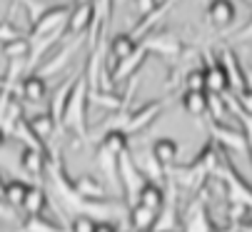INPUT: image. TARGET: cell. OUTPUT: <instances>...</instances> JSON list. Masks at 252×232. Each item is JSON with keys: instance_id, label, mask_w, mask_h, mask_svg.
<instances>
[{"instance_id": "obj_32", "label": "cell", "mask_w": 252, "mask_h": 232, "mask_svg": "<svg viewBox=\"0 0 252 232\" xmlns=\"http://www.w3.org/2000/svg\"><path fill=\"white\" fill-rule=\"evenodd\" d=\"M15 217H18L15 210H13L3 198H0V220H3V222H15Z\"/></svg>"}, {"instance_id": "obj_24", "label": "cell", "mask_w": 252, "mask_h": 232, "mask_svg": "<svg viewBox=\"0 0 252 232\" xmlns=\"http://www.w3.org/2000/svg\"><path fill=\"white\" fill-rule=\"evenodd\" d=\"M180 102H183V110L195 115V118H202V115L210 112V98L207 93H192V90H185L183 98H180Z\"/></svg>"}, {"instance_id": "obj_17", "label": "cell", "mask_w": 252, "mask_h": 232, "mask_svg": "<svg viewBox=\"0 0 252 232\" xmlns=\"http://www.w3.org/2000/svg\"><path fill=\"white\" fill-rule=\"evenodd\" d=\"M75 192L85 202H105V198H107L105 185L95 175H80L75 180Z\"/></svg>"}, {"instance_id": "obj_19", "label": "cell", "mask_w": 252, "mask_h": 232, "mask_svg": "<svg viewBox=\"0 0 252 232\" xmlns=\"http://www.w3.org/2000/svg\"><path fill=\"white\" fill-rule=\"evenodd\" d=\"M127 215H130V227L132 232H153L155 225H158V212L142 207V205H132L127 207Z\"/></svg>"}, {"instance_id": "obj_29", "label": "cell", "mask_w": 252, "mask_h": 232, "mask_svg": "<svg viewBox=\"0 0 252 232\" xmlns=\"http://www.w3.org/2000/svg\"><path fill=\"white\" fill-rule=\"evenodd\" d=\"M97 220L93 215H73L67 225V232H95Z\"/></svg>"}, {"instance_id": "obj_25", "label": "cell", "mask_w": 252, "mask_h": 232, "mask_svg": "<svg viewBox=\"0 0 252 232\" xmlns=\"http://www.w3.org/2000/svg\"><path fill=\"white\" fill-rule=\"evenodd\" d=\"M30 50H32V45H30V40H28L25 35H18V37H13V40L0 45V53L8 58V63L10 60H28L30 58Z\"/></svg>"}, {"instance_id": "obj_39", "label": "cell", "mask_w": 252, "mask_h": 232, "mask_svg": "<svg viewBox=\"0 0 252 232\" xmlns=\"http://www.w3.org/2000/svg\"><path fill=\"white\" fill-rule=\"evenodd\" d=\"M3 185H5V182H3V177H0V198H3Z\"/></svg>"}, {"instance_id": "obj_18", "label": "cell", "mask_w": 252, "mask_h": 232, "mask_svg": "<svg viewBox=\"0 0 252 232\" xmlns=\"http://www.w3.org/2000/svg\"><path fill=\"white\" fill-rule=\"evenodd\" d=\"M18 95H23L28 102H43L45 95H48V83H45V77L38 75V72L25 75L23 80H20V90H18Z\"/></svg>"}, {"instance_id": "obj_34", "label": "cell", "mask_w": 252, "mask_h": 232, "mask_svg": "<svg viewBox=\"0 0 252 232\" xmlns=\"http://www.w3.org/2000/svg\"><path fill=\"white\" fill-rule=\"evenodd\" d=\"M237 120H240V125H242V130L252 137V115H237Z\"/></svg>"}, {"instance_id": "obj_8", "label": "cell", "mask_w": 252, "mask_h": 232, "mask_svg": "<svg viewBox=\"0 0 252 232\" xmlns=\"http://www.w3.org/2000/svg\"><path fill=\"white\" fill-rule=\"evenodd\" d=\"M237 18V8L232 0H207L205 8V20L215 30H227Z\"/></svg>"}, {"instance_id": "obj_28", "label": "cell", "mask_w": 252, "mask_h": 232, "mask_svg": "<svg viewBox=\"0 0 252 232\" xmlns=\"http://www.w3.org/2000/svg\"><path fill=\"white\" fill-rule=\"evenodd\" d=\"M23 232H65V230L55 225L53 220H48L45 215H35V217L23 220Z\"/></svg>"}, {"instance_id": "obj_20", "label": "cell", "mask_w": 252, "mask_h": 232, "mask_svg": "<svg viewBox=\"0 0 252 232\" xmlns=\"http://www.w3.org/2000/svg\"><path fill=\"white\" fill-rule=\"evenodd\" d=\"M75 80H78V75L67 77V80L53 93V100H50V110H48V112L55 118L58 125L63 123V112H65V105H67V100H70V93H73V88H75Z\"/></svg>"}, {"instance_id": "obj_5", "label": "cell", "mask_w": 252, "mask_h": 232, "mask_svg": "<svg viewBox=\"0 0 252 232\" xmlns=\"http://www.w3.org/2000/svg\"><path fill=\"white\" fill-rule=\"evenodd\" d=\"M140 43L145 45L148 53H158V55H162L167 60H177L180 55H183V50H185L183 40L175 37L172 33H150L148 37H142Z\"/></svg>"}, {"instance_id": "obj_30", "label": "cell", "mask_w": 252, "mask_h": 232, "mask_svg": "<svg viewBox=\"0 0 252 232\" xmlns=\"http://www.w3.org/2000/svg\"><path fill=\"white\" fill-rule=\"evenodd\" d=\"M235 105H237V115H252V88L235 93Z\"/></svg>"}, {"instance_id": "obj_12", "label": "cell", "mask_w": 252, "mask_h": 232, "mask_svg": "<svg viewBox=\"0 0 252 232\" xmlns=\"http://www.w3.org/2000/svg\"><path fill=\"white\" fill-rule=\"evenodd\" d=\"M183 232H215L210 217H207V207H205V195L202 190L195 195V200L188 207V220H185V230Z\"/></svg>"}, {"instance_id": "obj_15", "label": "cell", "mask_w": 252, "mask_h": 232, "mask_svg": "<svg viewBox=\"0 0 252 232\" xmlns=\"http://www.w3.org/2000/svg\"><path fill=\"white\" fill-rule=\"evenodd\" d=\"M83 37L85 35H80V37H75V40H70L67 45H63L50 60H45L43 65H40V70H38V75H43V77H48V75H53V72H60L67 63H70V58H73V53L80 48V43H83Z\"/></svg>"}, {"instance_id": "obj_7", "label": "cell", "mask_w": 252, "mask_h": 232, "mask_svg": "<svg viewBox=\"0 0 252 232\" xmlns=\"http://www.w3.org/2000/svg\"><path fill=\"white\" fill-rule=\"evenodd\" d=\"M218 63L222 65V70H225V75H227V83H230V90H232V93H240V90L247 88V72H245V67H242L237 53H235L230 45H225V48L220 50Z\"/></svg>"}, {"instance_id": "obj_3", "label": "cell", "mask_w": 252, "mask_h": 232, "mask_svg": "<svg viewBox=\"0 0 252 232\" xmlns=\"http://www.w3.org/2000/svg\"><path fill=\"white\" fill-rule=\"evenodd\" d=\"M207 130L212 142H218L227 155L230 152H247V133L240 128H232L220 120H207Z\"/></svg>"}, {"instance_id": "obj_38", "label": "cell", "mask_w": 252, "mask_h": 232, "mask_svg": "<svg viewBox=\"0 0 252 232\" xmlns=\"http://www.w3.org/2000/svg\"><path fill=\"white\" fill-rule=\"evenodd\" d=\"M155 5H165V3H170V0H153Z\"/></svg>"}, {"instance_id": "obj_21", "label": "cell", "mask_w": 252, "mask_h": 232, "mask_svg": "<svg viewBox=\"0 0 252 232\" xmlns=\"http://www.w3.org/2000/svg\"><path fill=\"white\" fill-rule=\"evenodd\" d=\"M127 147H130V137L123 130H107V133H102L100 145H97V150L110 152V155H115V158H120L123 152H127Z\"/></svg>"}, {"instance_id": "obj_16", "label": "cell", "mask_w": 252, "mask_h": 232, "mask_svg": "<svg viewBox=\"0 0 252 232\" xmlns=\"http://www.w3.org/2000/svg\"><path fill=\"white\" fill-rule=\"evenodd\" d=\"M150 152H153V158H155L165 170H170L172 165H177V158H180V142L172 140V137H158V140L153 142Z\"/></svg>"}, {"instance_id": "obj_10", "label": "cell", "mask_w": 252, "mask_h": 232, "mask_svg": "<svg viewBox=\"0 0 252 232\" xmlns=\"http://www.w3.org/2000/svg\"><path fill=\"white\" fill-rule=\"evenodd\" d=\"M167 177H170L172 182H177V185L188 187L190 192H200L202 185H205V180H207L210 175H207L200 165L188 163V165H172L170 172H167Z\"/></svg>"}, {"instance_id": "obj_13", "label": "cell", "mask_w": 252, "mask_h": 232, "mask_svg": "<svg viewBox=\"0 0 252 232\" xmlns=\"http://www.w3.org/2000/svg\"><path fill=\"white\" fill-rule=\"evenodd\" d=\"M137 205H142V207H148V210H153V212L160 215L165 210V205H167L165 187L160 182L145 180V182H142V187H140V192H137Z\"/></svg>"}, {"instance_id": "obj_4", "label": "cell", "mask_w": 252, "mask_h": 232, "mask_svg": "<svg viewBox=\"0 0 252 232\" xmlns=\"http://www.w3.org/2000/svg\"><path fill=\"white\" fill-rule=\"evenodd\" d=\"M93 23H95V0H80V3H73V10H70V15H67L65 33L70 37L88 35Z\"/></svg>"}, {"instance_id": "obj_22", "label": "cell", "mask_w": 252, "mask_h": 232, "mask_svg": "<svg viewBox=\"0 0 252 232\" xmlns=\"http://www.w3.org/2000/svg\"><path fill=\"white\" fill-rule=\"evenodd\" d=\"M20 210L25 212V217L43 215V212L48 210V192H45L43 187L30 185V190H28V195H25V200H23V207H20Z\"/></svg>"}, {"instance_id": "obj_11", "label": "cell", "mask_w": 252, "mask_h": 232, "mask_svg": "<svg viewBox=\"0 0 252 232\" xmlns=\"http://www.w3.org/2000/svg\"><path fill=\"white\" fill-rule=\"evenodd\" d=\"M202 58H205V65H202V67H205V83H207L205 93L225 95V93L230 90V83H227V75H225L222 65L218 63V58H212V55H210V50L202 53Z\"/></svg>"}, {"instance_id": "obj_31", "label": "cell", "mask_w": 252, "mask_h": 232, "mask_svg": "<svg viewBox=\"0 0 252 232\" xmlns=\"http://www.w3.org/2000/svg\"><path fill=\"white\" fill-rule=\"evenodd\" d=\"M18 35H20V30H18L10 20H0V45L8 43V40H13V37H18Z\"/></svg>"}, {"instance_id": "obj_26", "label": "cell", "mask_w": 252, "mask_h": 232, "mask_svg": "<svg viewBox=\"0 0 252 232\" xmlns=\"http://www.w3.org/2000/svg\"><path fill=\"white\" fill-rule=\"evenodd\" d=\"M28 190H30L28 182H23V180H8V182L3 185V200H5L13 210H20V207H23V200H25V195H28Z\"/></svg>"}, {"instance_id": "obj_36", "label": "cell", "mask_w": 252, "mask_h": 232, "mask_svg": "<svg viewBox=\"0 0 252 232\" xmlns=\"http://www.w3.org/2000/svg\"><path fill=\"white\" fill-rule=\"evenodd\" d=\"M247 152H250V160H252V137L247 135Z\"/></svg>"}, {"instance_id": "obj_1", "label": "cell", "mask_w": 252, "mask_h": 232, "mask_svg": "<svg viewBox=\"0 0 252 232\" xmlns=\"http://www.w3.org/2000/svg\"><path fill=\"white\" fill-rule=\"evenodd\" d=\"M88 105H90V90H88V77L83 70V72H78L75 88H73L70 100L65 105L60 128H65L67 133H73L78 137H85L88 135Z\"/></svg>"}, {"instance_id": "obj_35", "label": "cell", "mask_w": 252, "mask_h": 232, "mask_svg": "<svg viewBox=\"0 0 252 232\" xmlns=\"http://www.w3.org/2000/svg\"><path fill=\"white\" fill-rule=\"evenodd\" d=\"M245 72H247V88H252V67L245 70Z\"/></svg>"}, {"instance_id": "obj_14", "label": "cell", "mask_w": 252, "mask_h": 232, "mask_svg": "<svg viewBox=\"0 0 252 232\" xmlns=\"http://www.w3.org/2000/svg\"><path fill=\"white\" fill-rule=\"evenodd\" d=\"M45 152H48L45 147H23V152H20L23 170L32 177H43L48 172V163H50V158Z\"/></svg>"}, {"instance_id": "obj_23", "label": "cell", "mask_w": 252, "mask_h": 232, "mask_svg": "<svg viewBox=\"0 0 252 232\" xmlns=\"http://www.w3.org/2000/svg\"><path fill=\"white\" fill-rule=\"evenodd\" d=\"M28 125H30V130L35 133V137H38L43 145L50 140V135L55 133V128H60L50 112H35L32 118H28Z\"/></svg>"}, {"instance_id": "obj_6", "label": "cell", "mask_w": 252, "mask_h": 232, "mask_svg": "<svg viewBox=\"0 0 252 232\" xmlns=\"http://www.w3.org/2000/svg\"><path fill=\"white\" fill-rule=\"evenodd\" d=\"M167 98L165 100H155V102H148V105H142V107H137V110H127V120H125V135L130 137L132 133H140V130H145L158 115L167 107Z\"/></svg>"}, {"instance_id": "obj_27", "label": "cell", "mask_w": 252, "mask_h": 232, "mask_svg": "<svg viewBox=\"0 0 252 232\" xmlns=\"http://www.w3.org/2000/svg\"><path fill=\"white\" fill-rule=\"evenodd\" d=\"M205 88H207V83H205V67H202V65L188 67V72H185V77H183V93H185V90L205 93Z\"/></svg>"}, {"instance_id": "obj_33", "label": "cell", "mask_w": 252, "mask_h": 232, "mask_svg": "<svg viewBox=\"0 0 252 232\" xmlns=\"http://www.w3.org/2000/svg\"><path fill=\"white\" fill-rule=\"evenodd\" d=\"M250 40H252V18H250V20H247V25L235 35V43H250Z\"/></svg>"}, {"instance_id": "obj_9", "label": "cell", "mask_w": 252, "mask_h": 232, "mask_svg": "<svg viewBox=\"0 0 252 232\" xmlns=\"http://www.w3.org/2000/svg\"><path fill=\"white\" fill-rule=\"evenodd\" d=\"M148 50H145V45H137L135 48V53H130L125 60H120L113 70H110V83L113 85H118V83H123V80H130V77H135L140 70H142V65H145V60H148Z\"/></svg>"}, {"instance_id": "obj_37", "label": "cell", "mask_w": 252, "mask_h": 232, "mask_svg": "<svg viewBox=\"0 0 252 232\" xmlns=\"http://www.w3.org/2000/svg\"><path fill=\"white\" fill-rule=\"evenodd\" d=\"M5 142V130H3V125H0V145Z\"/></svg>"}, {"instance_id": "obj_2", "label": "cell", "mask_w": 252, "mask_h": 232, "mask_svg": "<svg viewBox=\"0 0 252 232\" xmlns=\"http://www.w3.org/2000/svg\"><path fill=\"white\" fill-rule=\"evenodd\" d=\"M215 177H220V180L225 182V187H227V192H230V202H240V205H245V207L252 212V187L240 177V172H237V167L232 165V160H230L227 152H222L220 165H218V170H215Z\"/></svg>"}, {"instance_id": "obj_40", "label": "cell", "mask_w": 252, "mask_h": 232, "mask_svg": "<svg viewBox=\"0 0 252 232\" xmlns=\"http://www.w3.org/2000/svg\"><path fill=\"white\" fill-rule=\"evenodd\" d=\"M245 3H247V5H250V8H252V0H245Z\"/></svg>"}]
</instances>
